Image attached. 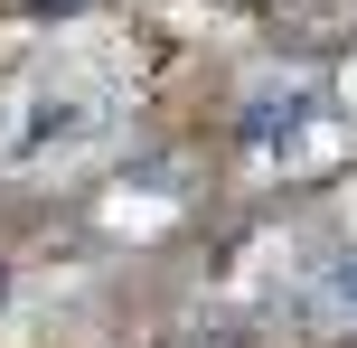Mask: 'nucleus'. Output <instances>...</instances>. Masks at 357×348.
<instances>
[{
    "mask_svg": "<svg viewBox=\"0 0 357 348\" xmlns=\"http://www.w3.org/2000/svg\"><path fill=\"white\" fill-rule=\"evenodd\" d=\"M310 301H320L329 320H357V255H348V264H329V273H320V292H310Z\"/></svg>",
    "mask_w": 357,
    "mask_h": 348,
    "instance_id": "f257e3e1",
    "label": "nucleus"
}]
</instances>
